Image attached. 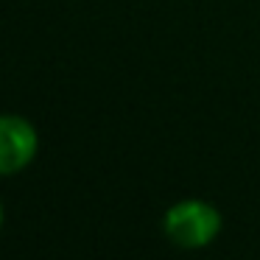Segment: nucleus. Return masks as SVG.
I'll return each instance as SVG.
<instances>
[{"label":"nucleus","instance_id":"f257e3e1","mask_svg":"<svg viewBox=\"0 0 260 260\" xmlns=\"http://www.w3.org/2000/svg\"><path fill=\"white\" fill-rule=\"evenodd\" d=\"M221 213L213 202L204 199H182L171 204L162 215V232L179 249H204L218 238Z\"/></svg>","mask_w":260,"mask_h":260},{"label":"nucleus","instance_id":"f03ea898","mask_svg":"<svg viewBox=\"0 0 260 260\" xmlns=\"http://www.w3.org/2000/svg\"><path fill=\"white\" fill-rule=\"evenodd\" d=\"M40 135L23 115H0V176H14L34 162Z\"/></svg>","mask_w":260,"mask_h":260},{"label":"nucleus","instance_id":"7ed1b4c3","mask_svg":"<svg viewBox=\"0 0 260 260\" xmlns=\"http://www.w3.org/2000/svg\"><path fill=\"white\" fill-rule=\"evenodd\" d=\"M3 218H6V213H3V202H0V230H3Z\"/></svg>","mask_w":260,"mask_h":260}]
</instances>
